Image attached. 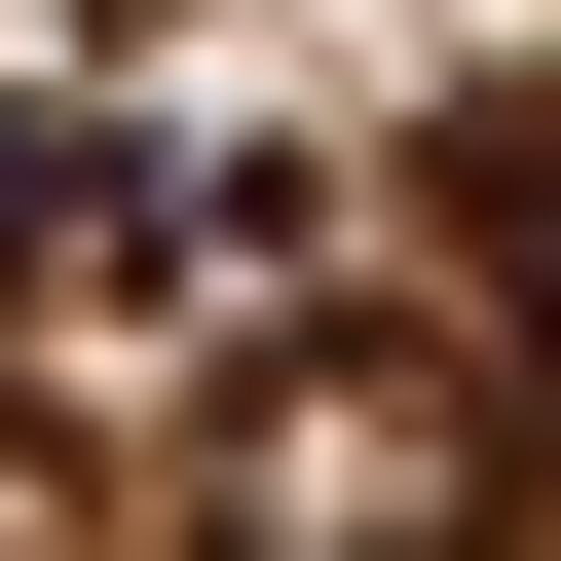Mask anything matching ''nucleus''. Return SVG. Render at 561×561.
Wrapping results in <instances>:
<instances>
[{"mask_svg": "<svg viewBox=\"0 0 561 561\" xmlns=\"http://www.w3.org/2000/svg\"><path fill=\"white\" fill-rule=\"evenodd\" d=\"M225 561H524V524H486V449H262Z\"/></svg>", "mask_w": 561, "mask_h": 561, "instance_id": "nucleus-1", "label": "nucleus"}, {"mask_svg": "<svg viewBox=\"0 0 561 561\" xmlns=\"http://www.w3.org/2000/svg\"><path fill=\"white\" fill-rule=\"evenodd\" d=\"M412 187H449V300H486V337H524V375H561V113H449V150H412Z\"/></svg>", "mask_w": 561, "mask_h": 561, "instance_id": "nucleus-2", "label": "nucleus"}, {"mask_svg": "<svg viewBox=\"0 0 561 561\" xmlns=\"http://www.w3.org/2000/svg\"><path fill=\"white\" fill-rule=\"evenodd\" d=\"M113 187V0H0V225Z\"/></svg>", "mask_w": 561, "mask_h": 561, "instance_id": "nucleus-3", "label": "nucleus"}]
</instances>
